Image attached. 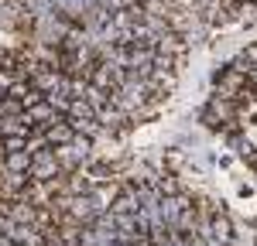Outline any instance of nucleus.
<instances>
[{"label": "nucleus", "instance_id": "obj_1", "mask_svg": "<svg viewBox=\"0 0 257 246\" xmlns=\"http://www.w3.org/2000/svg\"><path fill=\"white\" fill-rule=\"evenodd\" d=\"M243 130H247V137H250V144L257 147V106L247 113V120H243Z\"/></svg>", "mask_w": 257, "mask_h": 246}]
</instances>
